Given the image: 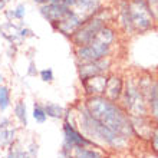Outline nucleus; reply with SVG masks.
<instances>
[{"mask_svg": "<svg viewBox=\"0 0 158 158\" xmlns=\"http://www.w3.org/2000/svg\"><path fill=\"white\" fill-rule=\"evenodd\" d=\"M124 105L127 114H131V117H145L148 105L145 102V94L141 91L138 82L129 79L124 86Z\"/></svg>", "mask_w": 158, "mask_h": 158, "instance_id": "obj_4", "label": "nucleus"}, {"mask_svg": "<svg viewBox=\"0 0 158 158\" xmlns=\"http://www.w3.org/2000/svg\"><path fill=\"white\" fill-rule=\"evenodd\" d=\"M109 65H111V62L108 59H101V60L88 63H79V75L82 79L94 75H102V73H105V71H108Z\"/></svg>", "mask_w": 158, "mask_h": 158, "instance_id": "obj_10", "label": "nucleus"}, {"mask_svg": "<svg viewBox=\"0 0 158 158\" xmlns=\"http://www.w3.org/2000/svg\"><path fill=\"white\" fill-rule=\"evenodd\" d=\"M148 109H150L151 118L158 122V82L151 83L150 91H148Z\"/></svg>", "mask_w": 158, "mask_h": 158, "instance_id": "obj_15", "label": "nucleus"}, {"mask_svg": "<svg viewBox=\"0 0 158 158\" xmlns=\"http://www.w3.org/2000/svg\"><path fill=\"white\" fill-rule=\"evenodd\" d=\"M15 117L19 119L23 127L27 125V111H26V104L23 101H17L15 105Z\"/></svg>", "mask_w": 158, "mask_h": 158, "instance_id": "obj_19", "label": "nucleus"}, {"mask_svg": "<svg viewBox=\"0 0 158 158\" xmlns=\"http://www.w3.org/2000/svg\"><path fill=\"white\" fill-rule=\"evenodd\" d=\"M71 154L73 158H102L95 150H89L88 147H78Z\"/></svg>", "mask_w": 158, "mask_h": 158, "instance_id": "obj_17", "label": "nucleus"}, {"mask_svg": "<svg viewBox=\"0 0 158 158\" xmlns=\"http://www.w3.org/2000/svg\"><path fill=\"white\" fill-rule=\"evenodd\" d=\"M63 148L65 151H72L78 148V147H89L94 145L95 142H92L89 138H86L82 132H79L78 129L73 127L72 124H69V121H65L63 124Z\"/></svg>", "mask_w": 158, "mask_h": 158, "instance_id": "obj_6", "label": "nucleus"}, {"mask_svg": "<svg viewBox=\"0 0 158 158\" xmlns=\"http://www.w3.org/2000/svg\"><path fill=\"white\" fill-rule=\"evenodd\" d=\"M32 115H33V119L36 121L38 124H45L46 119H48L45 108H43L40 104H38V102L33 105V112H32Z\"/></svg>", "mask_w": 158, "mask_h": 158, "instance_id": "obj_21", "label": "nucleus"}, {"mask_svg": "<svg viewBox=\"0 0 158 158\" xmlns=\"http://www.w3.org/2000/svg\"><path fill=\"white\" fill-rule=\"evenodd\" d=\"M82 81V86L88 96L92 95H104L105 88H106V82H108V76L106 75H94L89 78L81 79Z\"/></svg>", "mask_w": 158, "mask_h": 158, "instance_id": "obj_9", "label": "nucleus"}, {"mask_svg": "<svg viewBox=\"0 0 158 158\" xmlns=\"http://www.w3.org/2000/svg\"><path fill=\"white\" fill-rule=\"evenodd\" d=\"M58 158H73V157H72V154L69 152V151L60 150V152H59V157H58Z\"/></svg>", "mask_w": 158, "mask_h": 158, "instance_id": "obj_26", "label": "nucleus"}, {"mask_svg": "<svg viewBox=\"0 0 158 158\" xmlns=\"http://www.w3.org/2000/svg\"><path fill=\"white\" fill-rule=\"evenodd\" d=\"M40 79L43 81V82H52L55 79L53 76V71L52 69H43V71H40Z\"/></svg>", "mask_w": 158, "mask_h": 158, "instance_id": "obj_22", "label": "nucleus"}, {"mask_svg": "<svg viewBox=\"0 0 158 158\" xmlns=\"http://www.w3.org/2000/svg\"><path fill=\"white\" fill-rule=\"evenodd\" d=\"M36 3H40V4H46L48 3V0H35Z\"/></svg>", "mask_w": 158, "mask_h": 158, "instance_id": "obj_28", "label": "nucleus"}, {"mask_svg": "<svg viewBox=\"0 0 158 158\" xmlns=\"http://www.w3.org/2000/svg\"><path fill=\"white\" fill-rule=\"evenodd\" d=\"M45 108V112L48 117L55 118V119H59V118L65 117V109L63 106H60L59 104H53V102H48V104L43 106Z\"/></svg>", "mask_w": 158, "mask_h": 158, "instance_id": "obj_16", "label": "nucleus"}, {"mask_svg": "<svg viewBox=\"0 0 158 158\" xmlns=\"http://www.w3.org/2000/svg\"><path fill=\"white\" fill-rule=\"evenodd\" d=\"M16 141V128L9 118L0 121V147H10Z\"/></svg>", "mask_w": 158, "mask_h": 158, "instance_id": "obj_13", "label": "nucleus"}, {"mask_svg": "<svg viewBox=\"0 0 158 158\" xmlns=\"http://www.w3.org/2000/svg\"><path fill=\"white\" fill-rule=\"evenodd\" d=\"M6 2H9V0H6Z\"/></svg>", "mask_w": 158, "mask_h": 158, "instance_id": "obj_31", "label": "nucleus"}, {"mask_svg": "<svg viewBox=\"0 0 158 158\" xmlns=\"http://www.w3.org/2000/svg\"><path fill=\"white\" fill-rule=\"evenodd\" d=\"M0 35L7 39L12 45H16V46H20L23 43V40H25L20 35V27H17L16 25H13L10 22L0 26Z\"/></svg>", "mask_w": 158, "mask_h": 158, "instance_id": "obj_14", "label": "nucleus"}, {"mask_svg": "<svg viewBox=\"0 0 158 158\" xmlns=\"http://www.w3.org/2000/svg\"><path fill=\"white\" fill-rule=\"evenodd\" d=\"M27 152H29V155L32 158H35L36 155H38V144H35V142H32L29 145V148H27Z\"/></svg>", "mask_w": 158, "mask_h": 158, "instance_id": "obj_25", "label": "nucleus"}, {"mask_svg": "<svg viewBox=\"0 0 158 158\" xmlns=\"http://www.w3.org/2000/svg\"><path fill=\"white\" fill-rule=\"evenodd\" d=\"M105 26L104 20L99 17L92 16L91 19H88L82 23V26L72 35V42L76 45V48L85 46L88 43H91L94 39L96 38V35L99 33V30Z\"/></svg>", "mask_w": 158, "mask_h": 158, "instance_id": "obj_5", "label": "nucleus"}, {"mask_svg": "<svg viewBox=\"0 0 158 158\" xmlns=\"http://www.w3.org/2000/svg\"><path fill=\"white\" fill-rule=\"evenodd\" d=\"M13 13H15V19H23L25 17V6L23 4H19L15 10H13Z\"/></svg>", "mask_w": 158, "mask_h": 158, "instance_id": "obj_24", "label": "nucleus"}, {"mask_svg": "<svg viewBox=\"0 0 158 158\" xmlns=\"http://www.w3.org/2000/svg\"><path fill=\"white\" fill-rule=\"evenodd\" d=\"M83 105L96 121H99L101 124L122 139L128 141V138L135 137L131 118L117 102L106 99L104 95H92L88 96Z\"/></svg>", "mask_w": 158, "mask_h": 158, "instance_id": "obj_1", "label": "nucleus"}, {"mask_svg": "<svg viewBox=\"0 0 158 158\" xmlns=\"http://www.w3.org/2000/svg\"><path fill=\"white\" fill-rule=\"evenodd\" d=\"M6 158H32V157L29 155L27 150H23V148L19 147V144L15 141L12 145L9 147V151H7Z\"/></svg>", "mask_w": 158, "mask_h": 158, "instance_id": "obj_18", "label": "nucleus"}, {"mask_svg": "<svg viewBox=\"0 0 158 158\" xmlns=\"http://www.w3.org/2000/svg\"><path fill=\"white\" fill-rule=\"evenodd\" d=\"M83 20L79 16H76L73 12H69L68 16H65L58 25H55V27L60 32V33L66 35V36H72L76 30L82 26Z\"/></svg>", "mask_w": 158, "mask_h": 158, "instance_id": "obj_12", "label": "nucleus"}, {"mask_svg": "<svg viewBox=\"0 0 158 158\" xmlns=\"http://www.w3.org/2000/svg\"><path fill=\"white\" fill-rule=\"evenodd\" d=\"M79 127L82 129V132L85 137L92 138L91 141H99L105 145L111 147V148H121L127 144L125 139L118 137L117 134H114L112 131H109L105 125H102L99 121H96L88 112V109L83 106H79Z\"/></svg>", "mask_w": 158, "mask_h": 158, "instance_id": "obj_2", "label": "nucleus"}, {"mask_svg": "<svg viewBox=\"0 0 158 158\" xmlns=\"http://www.w3.org/2000/svg\"><path fill=\"white\" fill-rule=\"evenodd\" d=\"M53 2H60V0H48V3H53Z\"/></svg>", "mask_w": 158, "mask_h": 158, "instance_id": "obj_29", "label": "nucleus"}, {"mask_svg": "<svg viewBox=\"0 0 158 158\" xmlns=\"http://www.w3.org/2000/svg\"><path fill=\"white\" fill-rule=\"evenodd\" d=\"M122 92H124V81H122V78L119 75H109L104 96L106 99L115 102L122 96Z\"/></svg>", "mask_w": 158, "mask_h": 158, "instance_id": "obj_11", "label": "nucleus"}, {"mask_svg": "<svg viewBox=\"0 0 158 158\" xmlns=\"http://www.w3.org/2000/svg\"><path fill=\"white\" fill-rule=\"evenodd\" d=\"M10 106V89L0 86V111H6Z\"/></svg>", "mask_w": 158, "mask_h": 158, "instance_id": "obj_20", "label": "nucleus"}, {"mask_svg": "<svg viewBox=\"0 0 158 158\" xmlns=\"http://www.w3.org/2000/svg\"><path fill=\"white\" fill-rule=\"evenodd\" d=\"M6 3H7L6 0H0V10H3L4 6H6Z\"/></svg>", "mask_w": 158, "mask_h": 158, "instance_id": "obj_27", "label": "nucleus"}, {"mask_svg": "<svg viewBox=\"0 0 158 158\" xmlns=\"http://www.w3.org/2000/svg\"><path fill=\"white\" fill-rule=\"evenodd\" d=\"M114 40H115L114 30L108 26H104L91 43L76 49V58L81 63L95 62V60L108 58Z\"/></svg>", "mask_w": 158, "mask_h": 158, "instance_id": "obj_3", "label": "nucleus"}, {"mask_svg": "<svg viewBox=\"0 0 158 158\" xmlns=\"http://www.w3.org/2000/svg\"><path fill=\"white\" fill-rule=\"evenodd\" d=\"M3 82V75H2V73H0V83Z\"/></svg>", "mask_w": 158, "mask_h": 158, "instance_id": "obj_30", "label": "nucleus"}, {"mask_svg": "<svg viewBox=\"0 0 158 158\" xmlns=\"http://www.w3.org/2000/svg\"><path fill=\"white\" fill-rule=\"evenodd\" d=\"M151 144H152V150L158 152V127L151 134Z\"/></svg>", "mask_w": 158, "mask_h": 158, "instance_id": "obj_23", "label": "nucleus"}, {"mask_svg": "<svg viewBox=\"0 0 158 158\" xmlns=\"http://www.w3.org/2000/svg\"><path fill=\"white\" fill-rule=\"evenodd\" d=\"M42 15L52 23V25H58L59 22L62 20L65 16L69 15L71 9L66 7L65 4H62L60 2H53V3H46L42 6L40 9Z\"/></svg>", "mask_w": 158, "mask_h": 158, "instance_id": "obj_8", "label": "nucleus"}, {"mask_svg": "<svg viewBox=\"0 0 158 158\" xmlns=\"http://www.w3.org/2000/svg\"><path fill=\"white\" fill-rule=\"evenodd\" d=\"M129 15H131V22H132L134 29L147 30L152 25L151 12L148 10L147 4L142 0H135L129 6Z\"/></svg>", "mask_w": 158, "mask_h": 158, "instance_id": "obj_7", "label": "nucleus"}]
</instances>
